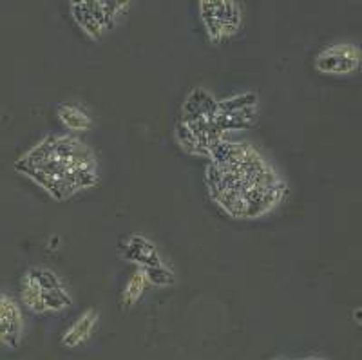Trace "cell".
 Returning a JSON list of instances; mask_svg holds the SVG:
<instances>
[{"label": "cell", "mask_w": 362, "mask_h": 360, "mask_svg": "<svg viewBox=\"0 0 362 360\" xmlns=\"http://www.w3.org/2000/svg\"><path fill=\"white\" fill-rule=\"evenodd\" d=\"M210 187L214 199L234 217H257L277 205L283 192L276 172L248 145L219 147Z\"/></svg>", "instance_id": "1"}, {"label": "cell", "mask_w": 362, "mask_h": 360, "mask_svg": "<svg viewBox=\"0 0 362 360\" xmlns=\"http://www.w3.org/2000/svg\"><path fill=\"white\" fill-rule=\"evenodd\" d=\"M17 170L57 199L90 189L98 181V163L93 151L71 136L45 138L17 161Z\"/></svg>", "instance_id": "2"}, {"label": "cell", "mask_w": 362, "mask_h": 360, "mask_svg": "<svg viewBox=\"0 0 362 360\" xmlns=\"http://www.w3.org/2000/svg\"><path fill=\"white\" fill-rule=\"evenodd\" d=\"M131 0H71V15L83 33L102 38L129 9Z\"/></svg>", "instance_id": "3"}, {"label": "cell", "mask_w": 362, "mask_h": 360, "mask_svg": "<svg viewBox=\"0 0 362 360\" xmlns=\"http://www.w3.org/2000/svg\"><path fill=\"white\" fill-rule=\"evenodd\" d=\"M199 17L212 44L234 37L241 28L243 13L235 0H198Z\"/></svg>", "instance_id": "4"}, {"label": "cell", "mask_w": 362, "mask_h": 360, "mask_svg": "<svg viewBox=\"0 0 362 360\" xmlns=\"http://www.w3.org/2000/svg\"><path fill=\"white\" fill-rule=\"evenodd\" d=\"M122 252H124V257L127 261L134 262V265H138L147 272L151 284L174 283L173 272L167 266H163L160 250L156 248V245L151 239L144 238V236H131L124 243Z\"/></svg>", "instance_id": "5"}, {"label": "cell", "mask_w": 362, "mask_h": 360, "mask_svg": "<svg viewBox=\"0 0 362 360\" xmlns=\"http://www.w3.org/2000/svg\"><path fill=\"white\" fill-rule=\"evenodd\" d=\"M315 71L322 74H334V76H344L351 74L361 66V51L357 44L351 42H341V44L326 45L325 50L317 53L313 58Z\"/></svg>", "instance_id": "6"}, {"label": "cell", "mask_w": 362, "mask_h": 360, "mask_svg": "<svg viewBox=\"0 0 362 360\" xmlns=\"http://www.w3.org/2000/svg\"><path fill=\"white\" fill-rule=\"evenodd\" d=\"M24 333V319L21 306L11 295L0 291V346L18 348Z\"/></svg>", "instance_id": "7"}, {"label": "cell", "mask_w": 362, "mask_h": 360, "mask_svg": "<svg viewBox=\"0 0 362 360\" xmlns=\"http://www.w3.org/2000/svg\"><path fill=\"white\" fill-rule=\"evenodd\" d=\"M98 323H100L98 311H96L95 308L86 310L82 315L74 320V323L67 327L66 332H64L62 346L73 349V348H78V346H82V344H86L87 340L93 337V333L96 332Z\"/></svg>", "instance_id": "8"}, {"label": "cell", "mask_w": 362, "mask_h": 360, "mask_svg": "<svg viewBox=\"0 0 362 360\" xmlns=\"http://www.w3.org/2000/svg\"><path fill=\"white\" fill-rule=\"evenodd\" d=\"M148 284H151V281H148L147 272H145L144 268H136V270L132 272L131 277L127 279L124 291H122V306H124L125 310L134 306V304L141 299V295L147 290Z\"/></svg>", "instance_id": "9"}, {"label": "cell", "mask_w": 362, "mask_h": 360, "mask_svg": "<svg viewBox=\"0 0 362 360\" xmlns=\"http://www.w3.org/2000/svg\"><path fill=\"white\" fill-rule=\"evenodd\" d=\"M58 120L64 123V127H67L73 132H86L90 129V118L82 107L71 105V103H64L58 107Z\"/></svg>", "instance_id": "10"}]
</instances>
